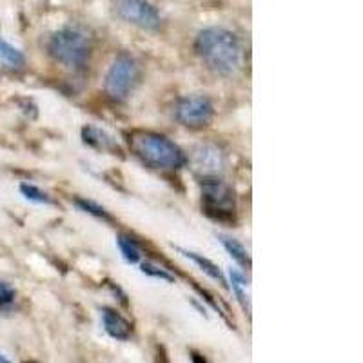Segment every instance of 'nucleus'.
<instances>
[{
	"instance_id": "1",
	"label": "nucleus",
	"mask_w": 363,
	"mask_h": 363,
	"mask_svg": "<svg viewBox=\"0 0 363 363\" xmlns=\"http://www.w3.org/2000/svg\"><path fill=\"white\" fill-rule=\"evenodd\" d=\"M194 51L203 66L223 79H233L245 66V51L231 29L211 26L202 29L194 40Z\"/></svg>"
},
{
	"instance_id": "2",
	"label": "nucleus",
	"mask_w": 363,
	"mask_h": 363,
	"mask_svg": "<svg viewBox=\"0 0 363 363\" xmlns=\"http://www.w3.org/2000/svg\"><path fill=\"white\" fill-rule=\"evenodd\" d=\"M133 153L144 165L157 171H177L187 164L186 153L167 136L151 131H136L129 138Z\"/></svg>"
},
{
	"instance_id": "3",
	"label": "nucleus",
	"mask_w": 363,
	"mask_h": 363,
	"mask_svg": "<svg viewBox=\"0 0 363 363\" xmlns=\"http://www.w3.org/2000/svg\"><path fill=\"white\" fill-rule=\"evenodd\" d=\"M48 53L55 62L69 71H82L91 57V42L84 31L77 28L58 29L48 42Z\"/></svg>"
},
{
	"instance_id": "4",
	"label": "nucleus",
	"mask_w": 363,
	"mask_h": 363,
	"mask_svg": "<svg viewBox=\"0 0 363 363\" xmlns=\"http://www.w3.org/2000/svg\"><path fill=\"white\" fill-rule=\"evenodd\" d=\"M142 79V71L136 58L128 53H122L113 60L106 73L104 91L113 102H125L135 93Z\"/></svg>"
},
{
	"instance_id": "5",
	"label": "nucleus",
	"mask_w": 363,
	"mask_h": 363,
	"mask_svg": "<svg viewBox=\"0 0 363 363\" xmlns=\"http://www.w3.org/2000/svg\"><path fill=\"white\" fill-rule=\"evenodd\" d=\"M202 206L207 215L215 220L225 222L235 215V193L222 178L202 180Z\"/></svg>"
},
{
	"instance_id": "6",
	"label": "nucleus",
	"mask_w": 363,
	"mask_h": 363,
	"mask_svg": "<svg viewBox=\"0 0 363 363\" xmlns=\"http://www.w3.org/2000/svg\"><path fill=\"white\" fill-rule=\"evenodd\" d=\"M215 116L213 100L206 95H187L174 104V118L187 129H203Z\"/></svg>"
},
{
	"instance_id": "7",
	"label": "nucleus",
	"mask_w": 363,
	"mask_h": 363,
	"mask_svg": "<svg viewBox=\"0 0 363 363\" xmlns=\"http://www.w3.org/2000/svg\"><path fill=\"white\" fill-rule=\"evenodd\" d=\"M113 11L125 24L145 31H157L162 26L160 13L149 0H113Z\"/></svg>"
},
{
	"instance_id": "8",
	"label": "nucleus",
	"mask_w": 363,
	"mask_h": 363,
	"mask_svg": "<svg viewBox=\"0 0 363 363\" xmlns=\"http://www.w3.org/2000/svg\"><path fill=\"white\" fill-rule=\"evenodd\" d=\"M191 169L199 174L202 180L206 178H220L227 167V157L216 144H199L191 151L189 158Z\"/></svg>"
},
{
	"instance_id": "9",
	"label": "nucleus",
	"mask_w": 363,
	"mask_h": 363,
	"mask_svg": "<svg viewBox=\"0 0 363 363\" xmlns=\"http://www.w3.org/2000/svg\"><path fill=\"white\" fill-rule=\"evenodd\" d=\"M82 142L89 145L91 149L100 151V153H120V145L115 136L106 131V129L96 128L93 124H87L82 128Z\"/></svg>"
},
{
	"instance_id": "10",
	"label": "nucleus",
	"mask_w": 363,
	"mask_h": 363,
	"mask_svg": "<svg viewBox=\"0 0 363 363\" xmlns=\"http://www.w3.org/2000/svg\"><path fill=\"white\" fill-rule=\"evenodd\" d=\"M102 314V323L104 329L111 336L113 340H118V342H128L129 338L133 336V325L125 320L118 311L109 309V307H104L100 311Z\"/></svg>"
},
{
	"instance_id": "11",
	"label": "nucleus",
	"mask_w": 363,
	"mask_h": 363,
	"mask_svg": "<svg viewBox=\"0 0 363 363\" xmlns=\"http://www.w3.org/2000/svg\"><path fill=\"white\" fill-rule=\"evenodd\" d=\"M178 252H182V256H186L187 260L193 262L194 265H199L200 271L206 272V274L211 278V280L218 281V284L222 285V287H227L225 274H223V272L220 271V267L215 264V262H211L209 258H206V256H203V255H199V252L189 251V249L178 247Z\"/></svg>"
},
{
	"instance_id": "12",
	"label": "nucleus",
	"mask_w": 363,
	"mask_h": 363,
	"mask_svg": "<svg viewBox=\"0 0 363 363\" xmlns=\"http://www.w3.org/2000/svg\"><path fill=\"white\" fill-rule=\"evenodd\" d=\"M0 66L9 71H21L26 66L24 53L2 37H0Z\"/></svg>"
},
{
	"instance_id": "13",
	"label": "nucleus",
	"mask_w": 363,
	"mask_h": 363,
	"mask_svg": "<svg viewBox=\"0 0 363 363\" xmlns=\"http://www.w3.org/2000/svg\"><path fill=\"white\" fill-rule=\"evenodd\" d=\"M229 287H231L233 294L236 296L240 306L244 307L245 313L249 314V311H251V301H249V284L244 272L238 271V269H231L229 271Z\"/></svg>"
},
{
	"instance_id": "14",
	"label": "nucleus",
	"mask_w": 363,
	"mask_h": 363,
	"mask_svg": "<svg viewBox=\"0 0 363 363\" xmlns=\"http://www.w3.org/2000/svg\"><path fill=\"white\" fill-rule=\"evenodd\" d=\"M218 242L223 245V249L229 252V256H231L233 260H235L240 267H244V269L251 267V258H249L247 249L244 247L242 242H238L236 238L227 235H218Z\"/></svg>"
},
{
	"instance_id": "15",
	"label": "nucleus",
	"mask_w": 363,
	"mask_h": 363,
	"mask_svg": "<svg viewBox=\"0 0 363 363\" xmlns=\"http://www.w3.org/2000/svg\"><path fill=\"white\" fill-rule=\"evenodd\" d=\"M116 244H118L120 252H122V258H124L129 265L140 264L142 252H140V247L135 244V240H131L125 235H120L118 238H116Z\"/></svg>"
},
{
	"instance_id": "16",
	"label": "nucleus",
	"mask_w": 363,
	"mask_h": 363,
	"mask_svg": "<svg viewBox=\"0 0 363 363\" xmlns=\"http://www.w3.org/2000/svg\"><path fill=\"white\" fill-rule=\"evenodd\" d=\"M21 193L29 202L40 203V206H51L53 203V199L50 194L42 191L38 186H35V184H21Z\"/></svg>"
},
{
	"instance_id": "17",
	"label": "nucleus",
	"mask_w": 363,
	"mask_h": 363,
	"mask_svg": "<svg viewBox=\"0 0 363 363\" xmlns=\"http://www.w3.org/2000/svg\"><path fill=\"white\" fill-rule=\"evenodd\" d=\"M140 271L149 278H155V280H160V281H167V284H174L173 274H171L167 269L153 264V262H140Z\"/></svg>"
},
{
	"instance_id": "18",
	"label": "nucleus",
	"mask_w": 363,
	"mask_h": 363,
	"mask_svg": "<svg viewBox=\"0 0 363 363\" xmlns=\"http://www.w3.org/2000/svg\"><path fill=\"white\" fill-rule=\"evenodd\" d=\"M74 203L80 207V209L84 211V213H87V215L95 216V218L102 220V222H111V215H109L108 211L104 209L102 206H99V203H95L93 200H86V199H77L74 200Z\"/></svg>"
},
{
	"instance_id": "19",
	"label": "nucleus",
	"mask_w": 363,
	"mask_h": 363,
	"mask_svg": "<svg viewBox=\"0 0 363 363\" xmlns=\"http://www.w3.org/2000/svg\"><path fill=\"white\" fill-rule=\"evenodd\" d=\"M15 300V289L6 281H0V306H9Z\"/></svg>"
},
{
	"instance_id": "20",
	"label": "nucleus",
	"mask_w": 363,
	"mask_h": 363,
	"mask_svg": "<svg viewBox=\"0 0 363 363\" xmlns=\"http://www.w3.org/2000/svg\"><path fill=\"white\" fill-rule=\"evenodd\" d=\"M193 363H207L206 358L200 354H193Z\"/></svg>"
},
{
	"instance_id": "21",
	"label": "nucleus",
	"mask_w": 363,
	"mask_h": 363,
	"mask_svg": "<svg viewBox=\"0 0 363 363\" xmlns=\"http://www.w3.org/2000/svg\"><path fill=\"white\" fill-rule=\"evenodd\" d=\"M157 363H169V362H167V358H165V354H164V352H162V354H160V352H158Z\"/></svg>"
},
{
	"instance_id": "22",
	"label": "nucleus",
	"mask_w": 363,
	"mask_h": 363,
	"mask_svg": "<svg viewBox=\"0 0 363 363\" xmlns=\"http://www.w3.org/2000/svg\"><path fill=\"white\" fill-rule=\"evenodd\" d=\"M0 363H11V362H9V359L6 358V356L2 354V352H0Z\"/></svg>"
},
{
	"instance_id": "23",
	"label": "nucleus",
	"mask_w": 363,
	"mask_h": 363,
	"mask_svg": "<svg viewBox=\"0 0 363 363\" xmlns=\"http://www.w3.org/2000/svg\"><path fill=\"white\" fill-rule=\"evenodd\" d=\"M26 363H28V362H26ZM29 363H33V362H29Z\"/></svg>"
}]
</instances>
